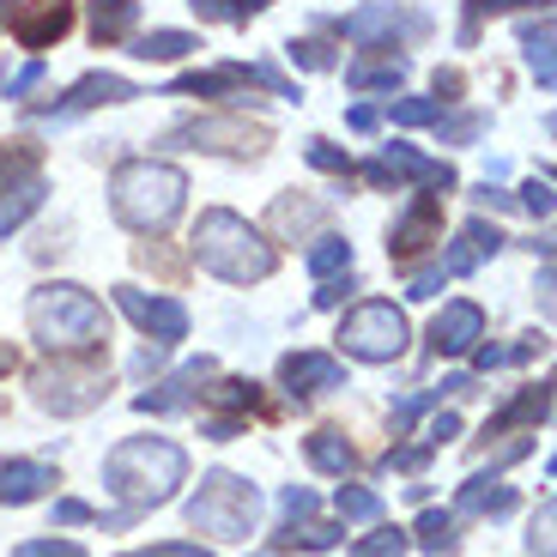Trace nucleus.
Masks as SVG:
<instances>
[{
    "mask_svg": "<svg viewBox=\"0 0 557 557\" xmlns=\"http://www.w3.org/2000/svg\"><path fill=\"white\" fill-rule=\"evenodd\" d=\"M188 479V455L170 436H127L103 455V491L122 497L127 509H158L176 497V485Z\"/></svg>",
    "mask_w": 557,
    "mask_h": 557,
    "instance_id": "f257e3e1",
    "label": "nucleus"
},
{
    "mask_svg": "<svg viewBox=\"0 0 557 557\" xmlns=\"http://www.w3.org/2000/svg\"><path fill=\"white\" fill-rule=\"evenodd\" d=\"M25 315L37 346L55 351V358H98L103 339H110V315L85 285H37Z\"/></svg>",
    "mask_w": 557,
    "mask_h": 557,
    "instance_id": "f03ea898",
    "label": "nucleus"
},
{
    "mask_svg": "<svg viewBox=\"0 0 557 557\" xmlns=\"http://www.w3.org/2000/svg\"><path fill=\"white\" fill-rule=\"evenodd\" d=\"M188 249H195V261L207 267V273H219L224 285H255V278H267V273L278 267L273 243H267L249 219H237L231 207L200 212Z\"/></svg>",
    "mask_w": 557,
    "mask_h": 557,
    "instance_id": "7ed1b4c3",
    "label": "nucleus"
},
{
    "mask_svg": "<svg viewBox=\"0 0 557 557\" xmlns=\"http://www.w3.org/2000/svg\"><path fill=\"white\" fill-rule=\"evenodd\" d=\"M188 200V176L176 164H152V158H127L110 182V212L127 231H164Z\"/></svg>",
    "mask_w": 557,
    "mask_h": 557,
    "instance_id": "20e7f679",
    "label": "nucleus"
},
{
    "mask_svg": "<svg viewBox=\"0 0 557 557\" xmlns=\"http://www.w3.org/2000/svg\"><path fill=\"white\" fill-rule=\"evenodd\" d=\"M255 521H261V491L224 467L200 479V491L188 497V528L207 540H249Z\"/></svg>",
    "mask_w": 557,
    "mask_h": 557,
    "instance_id": "39448f33",
    "label": "nucleus"
},
{
    "mask_svg": "<svg viewBox=\"0 0 557 557\" xmlns=\"http://www.w3.org/2000/svg\"><path fill=\"white\" fill-rule=\"evenodd\" d=\"M30 388H37V406L42 412H55V418H79L91 412V406L110 400V370H98L91 358H55V363H42L37 376H30Z\"/></svg>",
    "mask_w": 557,
    "mask_h": 557,
    "instance_id": "423d86ee",
    "label": "nucleus"
},
{
    "mask_svg": "<svg viewBox=\"0 0 557 557\" xmlns=\"http://www.w3.org/2000/svg\"><path fill=\"white\" fill-rule=\"evenodd\" d=\"M406 315L394 304H382V297H370V304H358L346 321H339V351L346 358H363V363H394L406 351Z\"/></svg>",
    "mask_w": 557,
    "mask_h": 557,
    "instance_id": "0eeeda50",
    "label": "nucleus"
},
{
    "mask_svg": "<svg viewBox=\"0 0 557 557\" xmlns=\"http://www.w3.org/2000/svg\"><path fill=\"white\" fill-rule=\"evenodd\" d=\"M164 146H188V152H224V158H261L273 146L261 122H237V115H200L164 134Z\"/></svg>",
    "mask_w": 557,
    "mask_h": 557,
    "instance_id": "6e6552de",
    "label": "nucleus"
},
{
    "mask_svg": "<svg viewBox=\"0 0 557 557\" xmlns=\"http://www.w3.org/2000/svg\"><path fill=\"white\" fill-rule=\"evenodd\" d=\"M13 146H18V152H7V164H0V237L18 231V224L42 207L37 146H30V139H13Z\"/></svg>",
    "mask_w": 557,
    "mask_h": 557,
    "instance_id": "1a4fd4ad",
    "label": "nucleus"
},
{
    "mask_svg": "<svg viewBox=\"0 0 557 557\" xmlns=\"http://www.w3.org/2000/svg\"><path fill=\"white\" fill-rule=\"evenodd\" d=\"M431 243H443V200L436 195H418L412 207L394 219V231H388V255L400 267H412L418 255L431 249Z\"/></svg>",
    "mask_w": 557,
    "mask_h": 557,
    "instance_id": "9d476101",
    "label": "nucleus"
},
{
    "mask_svg": "<svg viewBox=\"0 0 557 557\" xmlns=\"http://www.w3.org/2000/svg\"><path fill=\"white\" fill-rule=\"evenodd\" d=\"M363 182H370V188H394V182H431L436 195H448V188H455V170H448V164H431V158H418L412 146H388L382 158H370V164H363Z\"/></svg>",
    "mask_w": 557,
    "mask_h": 557,
    "instance_id": "9b49d317",
    "label": "nucleus"
},
{
    "mask_svg": "<svg viewBox=\"0 0 557 557\" xmlns=\"http://www.w3.org/2000/svg\"><path fill=\"white\" fill-rule=\"evenodd\" d=\"M115 304H122V315L139 321V327H146L158 346H176V339H188V309H182L176 297H146V292H134V285H115Z\"/></svg>",
    "mask_w": 557,
    "mask_h": 557,
    "instance_id": "f8f14e48",
    "label": "nucleus"
},
{
    "mask_svg": "<svg viewBox=\"0 0 557 557\" xmlns=\"http://www.w3.org/2000/svg\"><path fill=\"white\" fill-rule=\"evenodd\" d=\"M278 382L292 394H334V388H346V363L327 358V351H285L278 358Z\"/></svg>",
    "mask_w": 557,
    "mask_h": 557,
    "instance_id": "ddd939ff",
    "label": "nucleus"
},
{
    "mask_svg": "<svg viewBox=\"0 0 557 557\" xmlns=\"http://www.w3.org/2000/svg\"><path fill=\"white\" fill-rule=\"evenodd\" d=\"M485 339V309L479 304H443V315L431 321V351L436 358H460Z\"/></svg>",
    "mask_w": 557,
    "mask_h": 557,
    "instance_id": "4468645a",
    "label": "nucleus"
},
{
    "mask_svg": "<svg viewBox=\"0 0 557 557\" xmlns=\"http://www.w3.org/2000/svg\"><path fill=\"white\" fill-rule=\"evenodd\" d=\"M73 30V0H30L25 13L13 18V37L25 42V49H49L55 37H67Z\"/></svg>",
    "mask_w": 557,
    "mask_h": 557,
    "instance_id": "2eb2a0df",
    "label": "nucleus"
},
{
    "mask_svg": "<svg viewBox=\"0 0 557 557\" xmlns=\"http://www.w3.org/2000/svg\"><path fill=\"white\" fill-rule=\"evenodd\" d=\"M207 376H212V358H200V363H188V370H176V376H164L158 388H146L134 406H139V412H158V418L182 412V406L200 400V382H207Z\"/></svg>",
    "mask_w": 557,
    "mask_h": 557,
    "instance_id": "dca6fc26",
    "label": "nucleus"
},
{
    "mask_svg": "<svg viewBox=\"0 0 557 557\" xmlns=\"http://www.w3.org/2000/svg\"><path fill=\"white\" fill-rule=\"evenodd\" d=\"M49 485H61L49 460H0V503H37L49 497Z\"/></svg>",
    "mask_w": 557,
    "mask_h": 557,
    "instance_id": "f3484780",
    "label": "nucleus"
},
{
    "mask_svg": "<svg viewBox=\"0 0 557 557\" xmlns=\"http://www.w3.org/2000/svg\"><path fill=\"white\" fill-rule=\"evenodd\" d=\"M127 98H139V85H127L122 73H85L67 91V103L55 110V122H67V115H79V110H98V103H127Z\"/></svg>",
    "mask_w": 557,
    "mask_h": 557,
    "instance_id": "a211bd4d",
    "label": "nucleus"
},
{
    "mask_svg": "<svg viewBox=\"0 0 557 557\" xmlns=\"http://www.w3.org/2000/svg\"><path fill=\"white\" fill-rule=\"evenodd\" d=\"M545 418H552V388H521L516 400L503 406V412H491V424H485V436H509V431H540Z\"/></svg>",
    "mask_w": 557,
    "mask_h": 557,
    "instance_id": "6ab92c4d",
    "label": "nucleus"
},
{
    "mask_svg": "<svg viewBox=\"0 0 557 557\" xmlns=\"http://www.w3.org/2000/svg\"><path fill=\"white\" fill-rule=\"evenodd\" d=\"M516 509V485H503L497 473H473L455 491V516H509Z\"/></svg>",
    "mask_w": 557,
    "mask_h": 557,
    "instance_id": "aec40b11",
    "label": "nucleus"
},
{
    "mask_svg": "<svg viewBox=\"0 0 557 557\" xmlns=\"http://www.w3.org/2000/svg\"><path fill=\"white\" fill-rule=\"evenodd\" d=\"M304 455H309V467H315V473H327V479H346L351 467H358V448H351L346 431H334V424L309 431L304 436Z\"/></svg>",
    "mask_w": 557,
    "mask_h": 557,
    "instance_id": "412c9836",
    "label": "nucleus"
},
{
    "mask_svg": "<svg viewBox=\"0 0 557 557\" xmlns=\"http://www.w3.org/2000/svg\"><path fill=\"white\" fill-rule=\"evenodd\" d=\"M497 249H503V231H497V224H485V219H473L436 267H443V273H473V267L485 261V255H497Z\"/></svg>",
    "mask_w": 557,
    "mask_h": 557,
    "instance_id": "4be33fe9",
    "label": "nucleus"
},
{
    "mask_svg": "<svg viewBox=\"0 0 557 557\" xmlns=\"http://www.w3.org/2000/svg\"><path fill=\"white\" fill-rule=\"evenodd\" d=\"M139 25V0H91V37L110 49V42L134 37Z\"/></svg>",
    "mask_w": 557,
    "mask_h": 557,
    "instance_id": "5701e85b",
    "label": "nucleus"
},
{
    "mask_svg": "<svg viewBox=\"0 0 557 557\" xmlns=\"http://www.w3.org/2000/svg\"><path fill=\"white\" fill-rule=\"evenodd\" d=\"M346 540V528L339 521H285L278 528V552H327V545H339Z\"/></svg>",
    "mask_w": 557,
    "mask_h": 557,
    "instance_id": "b1692460",
    "label": "nucleus"
},
{
    "mask_svg": "<svg viewBox=\"0 0 557 557\" xmlns=\"http://www.w3.org/2000/svg\"><path fill=\"white\" fill-rule=\"evenodd\" d=\"M412 533H418V545H424L431 557H448L460 545V516L455 509H424V516L412 521Z\"/></svg>",
    "mask_w": 557,
    "mask_h": 557,
    "instance_id": "393cba45",
    "label": "nucleus"
},
{
    "mask_svg": "<svg viewBox=\"0 0 557 557\" xmlns=\"http://www.w3.org/2000/svg\"><path fill=\"white\" fill-rule=\"evenodd\" d=\"M394 25H406V30L418 37V30H424V18H418V13H400V7H363V13L346 18L351 37H388Z\"/></svg>",
    "mask_w": 557,
    "mask_h": 557,
    "instance_id": "a878e982",
    "label": "nucleus"
},
{
    "mask_svg": "<svg viewBox=\"0 0 557 557\" xmlns=\"http://www.w3.org/2000/svg\"><path fill=\"white\" fill-rule=\"evenodd\" d=\"M309 224H321V207H315V200L278 195V200H273V212H267V231H273V237H304Z\"/></svg>",
    "mask_w": 557,
    "mask_h": 557,
    "instance_id": "bb28decb",
    "label": "nucleus"
},
{
    "mask_svg": "<svg viewBox=\"0 0 557 557\" xmlns=\"http://www.w3.org/2000/svg\"><path fill=\"white\" fill-rule=\"evenodd\" d=\"M195 49H200V37H188V30H146V37H134L139 61H182Z\"/></svg>",
    "mask_w": 557,
    "mask_h": 557,
    "instance_id": "cd10ccee",
    "label": "nucleus"
},
{
    "mask_svg": "<svg viewBox=\"0 0 557 557\" xmlns=\"http://www.w3.org/2000/svg\"><path fill=\"white\" fill-rule=\"evenodd\" d=\"M406 79V61L388 55V61H358V67H346V85L351 91H394V85Z\"/></svg>",
    "mask_w": 557,
    "mask_h": 557,
    "instance_id": "c85d7f7f",
    "label": "nucleus"
},
{
    "mask_svg": "<svg viewBox=\"0 0 557 557\" xmlns=\"http://www.w3.org/2000/svg\"><path fill=\"white\" fill-rule=\"evenodd\" d=\"M207 394V406H224V412H267V400H261V388L255 382H237V376H224V382H212V388H200Z\"/></svg>",
    "mask_w": 557,
    "mask_h": 557,
    "instance_id": "c756f323",
    "label": "nucleus"
},
{
    "mask_svg": "<svg viewBox=\"0 0 557 557\" xmlns=\"http://www.w3.org/2000/svg\"><path fill=\"white\" fill-rule=\"evenodd\" d=\"M521 49H528L533 79L552 91V85H557V67H552V25H521Z\"/></svg>",
    "mask_w": 557,
    "mask_h": 557,
    "instance_id": "7c9ffc66",
    "label": "nucleus"
},
{
    "mask_svg": "<svg viewBox=\"0 0 557 557\" xmlns=\"http://www.w3.org/2000/svg\"><path fill=\"white\" fill-rule=\"evenodd\" d=\"M309 273L315 278H339V273H351V243L346 237H315V249H309Z\"/></svg>",
    "mask_w": 557,
    "mask_h": 557,
    "instance_id": "2f4dec72",
    "label": "nucleus"
},
{
    "mask_svg": "<svg viewBox=\"0 0 557 557\" xmlns=\"http://www.w3.org/2000/svg\"><path fill=\"white\" fill-rule=\"evenodd\" d=\"M267 7H273V0H195V13L207 18V25H249Z\"/></svg>",
    "mask_w": 557,
    "mask_h": 557,
    "instance_id": "473e14b6",
    "label": "nucleus"
},
{
    "mask_svg": "<svg viewBox=\"0 0 557 557\" xmlns=\"http://www.w3.org/2000/svg\"><path fill=\"white\" fill-rule=\"evenodd\" d=\"M334 509H339V521H382V497L370 485H339Z\"/></svg>",
    "mask_w": 557,
    "mask_h": 557,
    "instance_id": "72a5a7b5",
    "label": "nucleus"
},
{
    "mask_svg": "<svg viewBox=\"0 0 557 557\" xmlns=\"http://www.w3.org/2000/svg\"><path fill=\"white\" fill-rule=\"evenodd\" d=\"M545 339L540 334H528V339H516V346H473V363L479 370H503V363H528L533 351H540Z\"/></svg>",
    "mask_w": 557,
    "mask_h": 557,
    "instance_id": "f704fd0d",
    "label": "nucleus"
},
{
    "mask_svg": "<svg viewBox=\"0 0 557 557\" xmlns=\"http://www.w3.org/2000/svg\"><path fill=\"white\" fill-rule=\"evenodd\" d=\"M388 115L400 127H431V122H443V103L436 98H400V103H388Z\"/></svg>",
    "mask_w": 557,
    "mask_h": 557,
    "instance_id": "c9c22d12",
    "label": "nucleus"
},
{
    "mask_svg": "<svg viewBox=\"0 0 557 557\" xmlns=\"http://www.w3.org/2000/svg\"><path fill=\"white\" fill-rule=\"evenodd\" d=\"M406 533L400 528H376V533H363L358 540V557H406Z\"/></svg>",
    "mask_w": 557,
    "mask_h": 557,
    "instance_id": "e433bc0d",
    "label": "nucleus"
},
{
    "mask_svg": "<svg viewBox=\"0 0 557 557\" xmlns=\"http://www.w3.org/2000/svg\"><path fill=\"white\" fill-rule=\"evenodd\" d=\"M304 158H309L315 170H327V176H339V182L351 176V158L339 152V146H327V139H309V146H304Z\"/></svg>",
    "mask_w": 557,
    "mask_h": 557,
    "instance_id": "4c0bfd02",
    "label": "nucleus"
},
{
    "mask_svg": "<svg viewBox=\"0 0 557 557\" xmlns=\"http://www.w3.org/2000/svg\"><path fill=\"white\" fill-rule=\"evenodd\" d=\"M292 61H304V67L327 73V67H334V49H327V42H321V37H304V42L292 37Z\"/></svg>",
    "mask_w": 557,
    "mask_h": 557,
    "instance_id": "58836bf2",
    "label": "nucleus"
},
{
    "mask_svg": "<svg viewBox=\"0 0 557 557\" xmlns=\"http://www.w3.org/2000/svg\"><path fill=\"white\" fill-rule=\"evenodd\" d=\"M443 267H418V273L412 278H406V297H412V304H424V297H436V292H443Z\"/></svg>",
    "mask_w": 557,
    "mask_h": 557,
    "instance_id": "ea45409f",
    "label": "nucleus"
},
{
    "mask_svg": "<svg viewBox=\"0 0 557 557\" xmlns=\"http://www.w3.org/2000/svg\"><path fill=\"white\" fill-rule=\"evenodd\" d=\"M278 509H285V521H304V516H315V491H309V485H285V497H278Z\"/></svg>",
    "mask_w": 557,
    "mask_h": 557,
    "instance_id": "a19ab883",
    "label": "nucleus"
},
{
    "mask_svg": "<svg viewBox=\"0 0 557 557\" xmlns=\"http://www.w3.org/2000/svg\"><path fill=\"white\" fill-rule=\"evenodd\" d=\"M18 557H85V545H73V540H25Z\"/></svg>",
    "mask_w": 557,
    "mask_h": 557,
    "instance_id": "79ce46f5",
    "label": "nucleus"
},
{
    "mask_svg": "<svg viewBox=\"0 0 557 557\" xmlns=\"http://www.w3.org/2000/svg\"><path fill=\"white\" fill-rule=\"evenodd\" d=\"M552 521H557V509H552V503H540V516H533V533H528L533 557H552Z\"/></svg>",
    "mask_w": 557,
    "mask_h": 557,
    "instance_id": "37998d69",
    "label": "nucleus"
},
{
    "mask_svg": "<svg viewBox=\"0 0 557 557\" xmlns=\"http://www.w3.org/2000/svg\"><path fill=\"white\" fill-rule=\"evenodd\" d=\"M431 460V443H412V448H388V467H400V473H418Z\"/></svg>",
    "mask_w": 557,
    "mask_h": 557,
    "instance_id": "c03bdc74",
    "label": "nucleus"
},
{
    "mask_svg": "<svg viewBox=\"0 0 557 557\" xmlns=\"http://www.w3.org/2000/svg\"><path fill=\"white\" fill-rule=\"evenodd\" d=\"M443 134L455 139V146H467V139H479V134H485V115H455V122H448Z\"/></svg>",
    "mask_w": 557,
    "mask_h": 557,
    "instance_id": "a18cd8bd",
    "label": "nucleus"
},
{
    "mask_svg": "<svg viewBox=\"0 0 557 557\" xmlns=\"http://www.w3.org/2000/svg\"><path fill=\"white\" fill-rule=\"evenodd\" d=\"M55 521H61V528H85V521H91V503L61 497V503H55Z\"/></svg>",
    "mask_w": 557,
    "mask_h": 557,
    "instance_id": "49530a36",
    "label": "nucleus"
},
{
    "mask_svg": "<svg viewBox=\"0 0 557 557\" xmlns=\"http://www.w3.org/2000/svg\"><path fill=\"white\" fill-rule=\"evenodd\" d=\"M460 436V418L455 412H443V418H431V431H424V443L431 448H443V443H455Z\"/></svg>",
    "mask_w": 557,
    "mask_h": 557,
    "instance_id": "de8ad7c7",
    "label": "nucleus"
},
{
    "mask_svg": "<svg viewBox=\"0 0 557 557\" xmlns=\"http://www.w3.org/2000/svg\"><path fill=\"white\" fill-rule=\"evenodd\" d=\"M521 207L545 219V212H552V182H528V188H521Z\"/></svg>",
    "mask_w": 557,
    "mask_h": 557,
    "instance_id": "09e8293b",
    "label": "nucleus"
},
{
    "mask_svg": "<svg viewBox=\"0 0 557 557\" xmlns=\"http://www.w3.org/2000/svg\"><path fill=\"white\" fill-rule=\"evenodd\" d=\"M42 85V61H30L25 73H13V79H7V98H25V91H37Z\"/></svg>",
    "mask_w": 557,
    "mask_h": 557,
    "instance_id": "8fccbe9b",
    "label": "nucleus"
},
{
    "mask_svg": "<svg viewBox=\"0 0 557 557\" xmlns=\"http://www.w3.org/2000/svg\"><path fill=\"white\" fill-rule=\"evenodd\" d=\"M207 436H212V443H231V436H243V418H237V412L207 418Z\"/></svg>",
    "mask_w": 557,
    "mask_h": 557,
    "instance_id": "3c124183",
    "label": "nucleus"
},
{
    "mask_svg": "<svg viewBox=\"0 0 557 557\" xmlns=\"http://www.w3.org/2000/svg\"><path fill=\"white\" fill-rule=\"evenodd\" d=\"M146 557H212L207 545H188V540H170V545H152Z\"/></svg>",
    "mask_w": 557,
    "mask_h": 557,
    "instance_id": "603ef678",
    "label": "nucleus"
},
{
    "mask_svg": "<svg viewBox=\"0 0 557 557\" xmlns=\"http://www.w3.org/2000/svg\"><path fill=\"white\" fill-rule=\"evenodd\" d=\"M528 448H533V436H516V443H503L497 455H491V467H509V460H521Z\"/></svg>",
    "mask_w": 557,
    "mask_h": 557,
    "instance_id": "864d4df0",
    "label": "nucleus"
},
{
    "mask_svg": "<svg viewBox=\"0 0 557 557\" xmlns=\"http://www.w3.org/2000/svg\"><path fill=\"white\" fill-rule=\"evenodd\" d=\"M346 122H351V127H358V134H376V122H382V115H376V110H370V103H358V110H351V115H346Z\"/></svg>",
    "mask_w": 557,
    "mask_h": 557,
    "instance_id": "5fc2aeb1",
    "label": "nucleus"
},
{
    "mask_svg": "<svg viewBox=\"0 0 557 557\" xmlns=\"http://www.w3.org/2000/svg\"><path fill=\"white\" fill-rule=\"evenodd\" d=\"M516 7H533V0H473V13H516ZM545 7V0H540Z\"/></svg>",
    "mask_w": 557,
    "mask_h": 557,
    "instance_id": "6e6d98bb",
    "label": "nucleus"
},
{
    "mask_svg": "<svg viewBox=\"0 0 557 557\" xmlns=\"http://www.w3.org/2000/svg\"><path fill=\"white\" fill-rule=\"evenodd\" d=\"M158 363H164V346H146V351H139V358H134V370H139V376H152V370H158Z\"/></svg>",
    "mask_w": 557,
    "mask_h": 557,
    "instance_id": "4d7b16f0",
    "label": "nucleus"
},
{
    "mask_svg": "<svg viewBox=\"0 0 557 557\" xmlns=\"http://www.w3.org/2000/svg\"><path fill=\"white\" fill-rule=\"evenodd\" d=\"M13 370H18V351L7 346V339H0V376H13Z\"/></svg>",
    "mask_w": 557,
    "mask_h": 557,
    "instance_id": "13d9d810",
    "label": "nucleus"
},
{
    "mask_svg": "<svg viewBox=\"0 0 557 557\" xmlns=\"http://www.w3.org/2000/svg\"><path fill=\"white\" fill-rule=\"evenodd\" d=\"M127 557H146V552H127Z\"/></svg>",
    "mask_w": 557,
    "mask_h": 557,
    "instance_id": "bf43d9fd",
    "label": "nucleus"
}]
</instances>
